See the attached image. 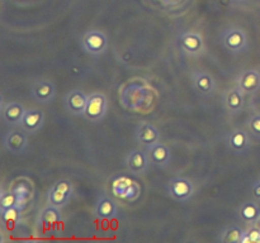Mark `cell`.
<instances>
[{
    "mask_svg": "<svg viewBox=\"0 0 260 243\" xmlns=\"http://www.w3.org/2000/svg\"><path fill=\"white\" fill-rule=\"evenodd\" d=\"M236 86L244 95H253L260 89V72L254 68L244 70L236 77Z\"/></svg>",
    "mask_w": 260,
    "mask_h": 243,
    "instance_id": "obj_10",
    "label": "cell"
},
{
    "mask_svg": "<svg viewBox=\"0 0 260 243\" xmlns=\"http://www.w3.org/2000/svg\"><path fill=\"white\" fill-rule=\"evenodd\" d=\"M248 131L251 137L260 139V114L251 115L248 119Z\"/></svg>",
    "mask_w": 260,
    "mask_h": 243,
    "instance_id": "obj_27",
    "label": "cell"
},
{
    "mask_svg": "<svg viewBox=\"0 0 260 243\" xmlns=\"http://www.w3.org/2000/svg\"><path fill=\"white\" fill-rule=\"evenodd\" d=\"M178 43L179 47L185 55L192 56V57H197L201 56L206 50L205 40L203 37L197 32H184L178 37Z\"/></svg>",
    "mask_w": 260,
    "mask_h": 243,
    "instance_id": "obj_6",
    "label": "cell"
},
{
    "mask_svg": "<svg viewBox=\"0 0 260 243\" xmlns=\"http://www.w3.org/2000/svg\"><path fill=\"white\" fill-rule=\"evenodd\" d=\"M244 230L239 225H230L221 232L218 240L223 243H240Z\"/></svg>",
    "mask_w": 260,
    "mask_h": 243,
    "instance_id": "obj_24",
    "label": "cell"
},
{
    "mask_svg": "<svg viewBox=\"0 0 260 243\" xmlns=\"http://www.w3.org/2000/svg\"><path fill=\"white\" fill-rule=\"evenodd\" d=\"M150 158L146 149H134L126 156V167L129 174L135 176H142L147 172L150 166Z\"/></svg>",
    "mask_w": 260,
    "mask_h": 243,
    "instance_id": "obj_7",
    "label": "cell"
},
{
    "mask_svg": "<svg viewBox=\"0 0 260 243\" xmlns=\"http://www.w3.org/2000/svg\"><path fill=\"white\" fill-rule=\"evenodd\" d=\"M239 217L248 225H255L260 222V205L256 201H246L239 209Z\"/></svg>",
    "mask_w": 260,
    "mask_h": 243,
    "instance_id": "obj_20",
    "label": "cell"
},
{
    "mask_svg": "<svg viewBox=\"0 0 260 243\" xmlns=\"http://www.w3.org/2000/svg\"><path fill=\"white\" fill-rule=\"evenodd\" d=\"M244 94L238 86L228 89L223 93V104L230 114H239L244 109Z\"/></svg>",
    "mask_w": 260,
    "mask_h": 243,
    "instance_id": "obj_18",
    "label": "cell"
},
{
    "mask_svg": "<svg viewBox=\"0 0 260 243\" xmlns=\"http://www.w3.org/2000/svg\"><path fill=\"white\" fill-rule=\"evenodd\" d=\"M240 243H260V228L251 225L250 229L244 230Z\"/></svg>",
    "mask_w": 260,
    "mask_h": 243,
    "instance_id": "obj_26",
    "label": "cell"
},
{
    "mask_svg": "<svg viewBox=\"0 0 260 243\" xmlns=\"http://www.w3.org/2000/svg\"><path fill=\"white\" fill-rule=\"evenodd\" d=\"M192 86L201 96H211L216 91V81L212 75L206 71H194L192 73Z\"/></svg>",
    "mask_w": 260,
    "mask_h": 243,
    "instance_id": "obj_11",
    "label": "cell"
},
{
    "mask_svg": "<svg viewBox=\"0 0 260 243\" xmlns=\"http://www.w3.org/2000/svg\"><path fill=\"white\" fill-rule=\"evenodd\" d=\"M251 191H253L254 199L260 200V180L253 185V187H251Z\"/></svg>",
    "mask_w": 260,
    "mask_h": 243,
    "instance_id": "obj_28",
    "label": "cell"
},
{
    "mask_svg": "<svg viewBox=\"0 0 260 243\" xmlns=\"http://www.w3.org/2000/svg\"><path fill=\"white\" fill-rule=\"evenodd\" d=\"M56 95L55 84L50 80H37L32 86V96L37 103L48 105Z\"/></svg>",
    "mask_w": 260,
    "mask_h": 243,
    "instance_id": "obj_15",
    "label": "cell"
},
{
    "mask_svg": "<svg viewBox=\"0 0 260 243\" xmlns=\"http://www.w3.org/2000/svg\"><path fill=\"white\" fill-rule=\"evenodd\" d=\"M135 138H136L137 143L146 148L160 141V132L150 122H142L135 129Z\"/></svg>",
    "mask_w": 260,
    "mask_h": 243,
    "instance_id": "obj_14",
    "label": "cell"
},
{
    "mask_svg": "<svg viewBox=\"0 0 260 243\" xmlns=\"http://www.w3.org/2000/svg\"><path fill=\"white\" fill-rule=\"evenodd\" d=\"M18 207V197L12 190L3 191L0 195V210L8 209V208Z\"/></svg>",
    "mask_w": 260,
    "mask_h": 243,
    "instance_id": "obj_25",
    "label": "cell"
},
{
    "mask_svg": "<svg viewBox=\"0 0 260 243\" xmlns=\"http://www.w3.org/2000/svg\"><path fill=\"white\" fill-rule=\"evenodd\" d=\"M13 192L17 195L18 197V207L20 209H24L27 207V204L29 202L30 197H32V185L29 184L28 181H17L14 185L12 186Z\"/></svg>",
    "mask_w": 260,
    "mask_h": 243,
    "instance_id": "obj_21",
    "label": "cell"
},
{
    "mask_svg": "<svg viewBox=\"0 0 260 243\" xmlns=\"http://www.w3.org/2000/svg\"><path fill=\"white\" fill-rule=\"evenodd\" d=\"M45 124V114L40 109H25L23 115L20 128L24 129L27 133L36 134Z\"/></svg>",
    "mask_w": 260,
    "mask_h": 243,
    "instance_id": "obj_17",
    "label": "cell"
},
{
    "mask_svg": "<svg viewBox=\"0 0 260 243\" xmlns=\"http://www.w3.org/2000/svg\"><path fill=\"white\" fill-rule=\"evenodd\" d=\"M25 108L18 101H9L2 106V119L7 126L20 127Z\"/></svg>",
    "mask_w": 260,
    "mask_h": 243,
    "instance_id": "obj_16",
    "label": "cell"
},
{
    "mask_svg": "<svg viewBox=\"0 0 260 243\" xmlns=\"http://www.w3.org/2000/svg\"><path fill=\"white\" fill-rule=\"evenodd\" d=\"M22 212L19 207H12L0 210V219L4 227H14L22 219Z\"/></svg>",
    "mask_w": 260,
    "mask_h": 243,
    "instance_id": "obj_23",
    "label": "cell"
},
{
    "mask_svg": "<svg viewBox=\"0 0 260 243\" xmlns=\"http://www.w3.org/2000/svg\"><path fill=\"white\" fill-rule=\"evenodd\" d=\"M108 111V99L102 93H91L88 98L84 118L93 123H98L106 116Z\"/></svg>",
    "mask_w": 260,
    "mask_h": 243,
    "instance_id": "obj_5",
    "label": "cell"
},
{
    "mask_svg": "<svg viewBox=\"0 0 260 243\" xmlns=\"http://www.w3.org/2000/svg\"><path fill=\"white\" fill-rule=\"evenodd\" d=\"M81 47L88 55L101 56L108 47V38L106 33L98 29H91L84 33L81 37Z\"/></svg>",
    "mask_w": 260,
    "mask_h": 243,
    "instance_id": "obj_3",
    "label": "cell"
},
{
    "mask_svg": "<svg viewBox=\"0 0 260 243\" xmlns=\"http://www.w3.org/2000/svg\"><path fill=\"white\" fill-rule=\"evenodd\" d=\"M3 146L9 153L19 156L28 148V136L25 131H9L3 137Z\"/></svg>",
    "mask_w": 260,
    "mask_h": 243,
    "instance_id": "obj_8",
    "label": "cell"
},
{
    "mask_svg": "<svg viewBox=\"0 0 260 243\" xmlns=\"http://www.w3.org/2000/svg\"><path fill=\"white\" fill-rule=\"evenodd\" d=\"M73 184L69 180L61 179L51 186L47 194V202L48 205H53V207H57L61 209L69 204L70 199L73 197Z\"/></svg>",
    "mask_w": 260,
    "mask_h": 243,
    "instance_id": "obj_4",
    "label": "cell"
},
{
    "mask_svg": "<svg viewBox=\"0 0 260 243\" xmlns=\"http://www.w3.org/2000/svg\"><path fill=\"white\" fill-rule=\"evenodd\" d=\"M95 215L99 219H113L118 214V207L108 196H101L95 204Z\"/></svg>",
    "mask_w": 260,
    "mask_h": 243,
    "instance_id": "obj_19",
    "label": "cell"
},
{
    "mask_svg": "<svg viewBox=\"0 0 260 243\" xmlns=\"http://www.w3.org/2000/svg\"><path fill=\"white\" fill-rule=\"evenodd\" d=\"M62 219L60 208L53 207V205H47L45 209L41 210L40 213V222L46 227L55 228Z\"/></svg>",
    "mask_w": 260,
    "mask_h": 243,
    "instance_id": "obj_22",
    "label": "cell"
},
{
    "mask_svg": "<svg viewBox=\"0 0 260 243\" xmlns=\"http://www.w3.org/2000/svg\"><path fill=\"white\" fill-rule=\"evenodd\" d=\"M167 192L175 201L184 202L192 199L196 189L193 182L187 177H172L168 180Z\"/></svg>",
    "mask_w": 260,
    "mask_h": 243,
    "instance_id": "obj_2",
    "label": "cell"
},
{
    "mask_svg": "<svg viewBox=\"0 0 260 243\" xmlns=\"http://www.w3.org/2000/svg\"><path fill=\"white\" fill-rule=\"evenodd\" d=\"M220 39L222 45L234 55L244 53L248 50V35H246L245 30L241 29V28H226L225 30L221 32Z\"/></svg>",
    "mask_w": 260,
    "mask_h": 243,
    "instance_id": "obj_1",
    "label": "cell"
},
{
    "mask_svg": "<svg viewBox=\"0 0 260 243\" xmlns=\"http://www.w3.org/2000/svg\"><path fill=\"white\" fill-rule=\"evenodd\" d=\"M233 2H235V3H241V2H244V0H233Z\"/></svg>",
    "mask_w": 260,
    "mask_h": 243,
    "instance_id": "obj_29",
    "label": "cell"
},
{
    "mask_svg": "<svg viewBox=\"0 0 260 243\" xmlns=\"http://www.w3.org/2000/svg\"><path fill=\"white\" fill-rule=\"evenodd\" d=\"M89 95H86L84 91L79 89L69 91L65 96V108L70 114L76 116H83L85 111L86 104H88Z\"/></svg>",
    "mask_w": 260,
    "mask_h": 243,
    "instance_id": "obj_13",
    "label": "cell"
},
{
    "mask_svg": "<svg viewBox=\"0 0 260 243\" xmlns=\"http://www.w3.org/2000/svg\"><path fill=\"white\" fill-rule=\"evenodd\" d=\"M250 136L251 134L249 133V131H245L243 128H236L231 131L228 137L229 149L238 156L245 154L251 146Z\"/></svg>",
    "mask_w": 260,
    "mask_h": 243,
    "instance_id": "obj_9",
    "label": "cell"
},
{
    "mask_svg": "<svg viewBox=\"0 0 260 243\" xmlns=\"http://www.w3.org/2000/svg\"><path fill=\"white\" fill-rule=\"evenodd\" d=\"M149 154V158L151 165L159 169H164L168 167L172 162V152H170L169 147L167 144L161 143V142H156V143L151 144V146L145 148Z\"/></svg>",
    "mask_w": 260,
    "mask_h": 243,
    "instance_id": "obj_12",
    "label": "cell"
}]
</instances>
